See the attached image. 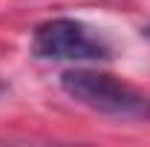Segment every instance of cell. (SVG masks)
I'll list each match as a JSON object with an SVG mask.
<instances>
[{
    "instance_id": "1",
    "label": "cell",
    "mask_w": 150,
    "mask_h": 147,
    "mask_svg": "<svg viewBox=\"0 0 150 147\" xmlns=\"http://www.w3.org/2000/svg\"><path fill=\"white\" fill-rule=\"evenodd\" d=\"M64 92L90 107L95 112H104L112 118H133V121H150V95L139 92L136 87L124 84L121 78L98 69H67L61 75Z\"/></svg>"
},
{
    "instance_id": "2",
    "label": "cell",
    "mask_w": 150,
    "mask_h": 147,
    "mask_svg": "<svg viewBox=\"0 0 150 147\" xmlns=\"http://www.w3.org/2000/svg\"><path fill=\"white\" fill-rule=\"evenodd\" d=\"M32 55L40 61H107L112 55L107 37L72 18H52L32 32Z\"/></svg>"
}]
</instances>
